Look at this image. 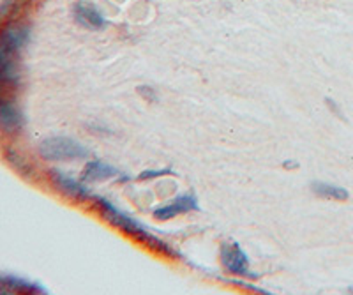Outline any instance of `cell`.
Here are the masks:
<instances>
[{
	"mask_svg": "<svg viewBox=\"0 0 353 295\" xmlns=\"http://www.w3.org/2000/svg\"><path fill=\"white\" fill-rule=\"evenodd\" d=\"M173 170L172 168H161V170H145L138 175L140 181H145V179H156V177H163V175H172Z\"/></svg>",
	"mask_w": 353,
	"mask_h": 295,
	"instance_id": "obj_11",
	"label": "cell"
},
{
	"mask_svg": "<svg viewBox=\"0 0 353 295\" xmlns=\"http://www.w3.org/2000/svg\"><path fill=\"white\" fill-rule=\"evenodd\" d=\"M23 124L21 113L14 105L5 101H0V127L8 133L18 131Z\"/></svg>",
	"mask_w": 353,
	"mask_h": 295,
	"instance_id": "obj_9",
	"label": "cell"
},
{
	"mask_svg": "<svg viewBox=\"0 0 353 295\" xmlns=\"http://www.w3.org/2000/svg\"><path fill=\"white\" fill-rule=\"evenodd\" d=\"M41 156L48 161L82 160L89 156V151L82 144L66 136H55L45 140L41 144Z\"/></svg>",
	"mask_w": 353,
	"mask_h": 295,
	"instance_id": "obj_3",
	"label": "cell"
},
{
	"mask_svg": "<svg viewBox=\"0 0 353 295\" xmlns=\"http://www.w3.org/2000/svg\"><path fill=\"white\" fill-rule=\"evenodd\" d=\"M348 292H352V294H353V288H350V290Z\"/></svg>",
	"mask_w": 353,
	"mask_h": 295,
	"instance_id": "obj_13",
	"label": "cell"
},
{
	"mask_svg": "<svg viewBox=\"0 0 353 295\" xmlns=\"http://www.w3.org/2000/svg\"><path fill=\"white\" fill-rule=\"evenodd\" d=\"M52 179H54V182L57 184V188L60 189V191H64V193L69 195V197L76 198V200H94L95 198L87 186H83L82 182L78 181H74L71 177L64 175V173L52 172Z\"/></svg>",
	"mask_w": 353,
	"mask_h": 295,
	"instance_id": "obj_7",
	"label": "cell"
},
{
	"mask_svg": "<svg viewBox=\"0 0 353 295\" xmlns=\"http://www.w3.org/2000/svg\"><path fill=\"white\" fill-rule=\"evenodd\" d=\"M311 189L317 195L323 198H330V200H348L350 193L341 186L327 184V182H311Z\"/></svg>",
	"mask_w": 353,
	"mask_h": 295,
	"instance_id": "obj_10",
	"label": "cell"
},
{
	"mask_svg": "<svg viewBox=\"0 0 353 295\" xmlns=\"http://www.w3.org/2000/svg\"><path fill=\"white\" fill-rule=\"evenodd\" d=\"M27 30L9 29L0 34V91L9 83L16 82L14 54L23 46Z\"/></svg>",
	"mask_w": 353,
	"mask_h": 295,
	"instance_id": "obj_2",
	"label": "cell"
},
{
	"mask_svg": "<svg viewBox=\"0 0 353 295\" xmlns=\"http://www.w3.org/2000/svg\"><path fill=\"white\" fill-rule=\"evenodd\" d=\"M120 175V172L117 168H113L111 164L103 163V161H89L85 164V168L82 172V181L95 182V181H104V179H110V177Z\"/></svg>",
	"mask_w": 353,
	"mask_h": 295,
	"instance_id": "obj_8",
	"label": "cell"
},
{
	"mask_svg": "<svg viewBox=\"0 0 353 295\" xmlns=\"http://www.w3.org/2000/svg\"><path fill=\"white\" fill-rule=\"evenodd\" d=\"M94 200L98 201L99 207H101V212H103V216L106 217L111 225H115L117 228H120L122 232H126V234L133 235L135 239H138V241H141L144 244H147L148 248H152V250L161 251V253L168 254V256H176V254H179L175 250H172L165 241H161L159 237L150 234V232H148L144 225H140V223L136 221V219L120 212V210L117 209V207H113V204H110L106 198L95 197Z\"/></svg>",
	"mask_w": 353,
	"mask_h": 295,
	"instance_id": "obj_1",
	"label": "cell"
},
{
	"mask_svg": "<svg viewBox=\"0 0 353 295\" xmlns=\"http://www.w3.org/2000/svg\"><path fill=\"white\" fill-rule=\"evenodd\" d=\"M200 205L194 195H182V197H176L175 200L170 201L166 205H161L154 210V217L161 219V221H166V219H172V217L179 216V214L189 212V210H198Z\"/></svg>",
	"mask_w": 353,
	"mask_h": 295,
	"instance_id": "obj_5",
	"label": "cell"
},
{
	"mask_svg": "<svg viewBox=\"0 0 353 295\" xmlns=\"http://www.w3.org/2000/svg\"><path fill=\"white\" fill-rule=\"evenodd\" d=\"M74 18L80 25L91 30H101L108 25L106 18L99 12V9L89 2H78L74 6Z\"/></svg>",
	"mask_w": 353,
	"mask_h": 295,
	"instance_id": "obj_6",
	"label": "cell"
},
{
	"mask_svg": "<svg viewBox=\"0 0 353 295\" xmlns=\"http://www.w3.org/2000/svg\"><path fill=\"white\" fill-rule=\"evenodd\" d=\"M221 262L225 269L237 276H249V278H258L249 271V256L244 253L237 241H226L221 246Z\"/></svg>",
	"mask_w": 353,
	"mask_h": 295,
	"instance_id": "obj_4",
	"label": "cell"
},
{
	"mask_svg": "<svg viewBox=\"0 0 353 295\" xmlns=\"http://www.w3.org/2000/svg\"><path fill=\"white\" fill-rule=\"evenodd\" d=\"M138 92H140L141 96H147V98H150L152 101L156 99V94H154V91L150 89V87H138Z\"/></svg>",
	"mask_w": 353,
	"mask_h": 295,
	"instance_id": "obj_12",
	"label": "cell"
}]
</instances>
